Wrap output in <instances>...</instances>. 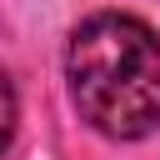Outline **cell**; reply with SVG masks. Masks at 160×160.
I'll return each instance as SVG.
<instances>
[{"label":"cell","instance_id":"1","mask_svg":"<svg viewBox=\"0 0 160 160\" xmlns=\"http://www.w3.org/2000/svg\"><path fill=\"white\" fill-rule=\"evenodd\" d=\"M70 105L105 140H145L160 130V35L120 10L75 25L65 50Z\"/></svg>","mask_w":160,"mask_h":160},{"label":"cell","instance_id":"2","mask_svg":"<svg viewBox=\"0 0 160 160\" xmlns=\"http://www.w3.org/2000/svg\"><path fill=\"white\" fill-rule=\"evenodd\" d=\"M15 120H20L15 80H10V70L0 65V155H5V150H10V140H15Z\"/></svg>","mask_w":160,"mask_h":160}]
</instances>
